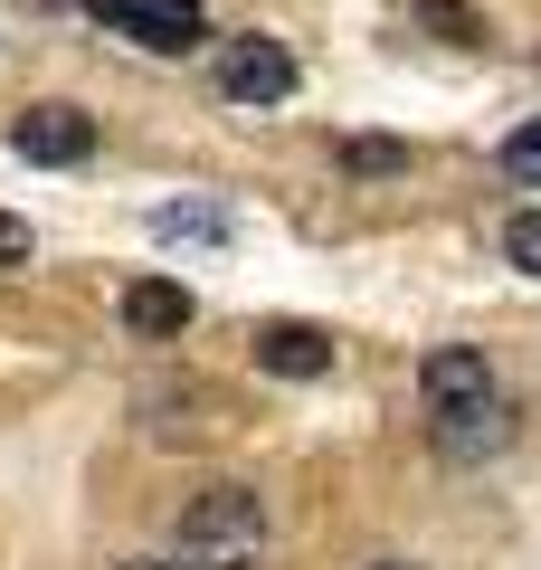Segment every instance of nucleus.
I'll return each mask as SVG.
<instances>
[{
  "instance_id": "obj_1",
  "label": "nucleus",
  "mask_w": 541,
  "mask_h": 570,
  "mask_svg": "<svg viewBox=\"0 0 541 570\" xmlns=\"http://www.w3.org/2000/svg\"><path fill=\"white\" fill-rule=\"evenodd\" d=\"M266 542V504L247 485H209L180 504V570H247Z\"/></svg>"
},
{
  "instance_id": "obj_2",
  "label": "nucleus",
  "mask_w": 541,
  "mask_h": 570,
  "mask_svg": "<svg viewBox=\"0 0 541 570\" xmlns=\"http://www.w3.org/2000/svg\"><path fill=\"white\" fill-rule=\"evenodd\" d=\"M219 96H228V105H285V96H295V58H285L276 39L247 29V39L219 48Z\"/></svg>"
},
{
  "instance_id": "obj_3",
  "label": "nucleus",
  "mask_w": 541,
  "mask_h": 570,
  "mask_svg": "<svg viewBox=\"0 0 541 570\" xmlns=\"http://www.w3.org/2000/svg\"><path fill=\"white\" fill-rule=\"evenodd\" d=\"M419 400H427V419L494 400V362H484V343H437V352L419 362Z\"/></svg>"
},
{
  "instance_id": "obj_4",
  "label": "nucleus",
  "mask_w": 541,
  "mask_h": 570,
  "mask_svg": "<svg viewBox=\"0 0 541 570\" xmlns=\"http://www.w3.org/2000/svg\"><path fill=\"white\" fill-rule=\"evenodd\" d=\"M10 153H20V163L67 171V163H86V153H96V124H86L77 105H29V115L10 124Z\"/></svg>"
},
{
  "instance_id": "obj_5",
  "label": "nucleus",
  "mask_w": 541,
  "mask_h": 570,
  "mask_svg": "<svg viewBox=\"0 0 541 570\" xmlns=\"http://www.w3.org/2000/svg\"><path fill=\"white\" fill-rule=\"evenodd\" d=\"M503 448H513V400H503V390L437 419V456L446 466H484V456H503Z\"/></svg>"
},
{
  "instance_id": "obj_6",
  "label": "nucleus",
  "mask_w": 541,
  "mask_h": 570,
  "mask_svg": "<svg viewBox=\"0 0 541 570\" xmlns=\"http://www.w3.org/2000/svg\"><path fill=\"white\" fill-rule=\"evenodd\" d=\"M190 285L180 276H134L124 285V333H134V343H180V333H190Z\"/></svg>"
},
{
  "instance_id": "obj_7",
  "label": "nucleus",
  "mask_w": 541,
  "mask_h": 570,
  "mask_svg": "<svg viewBox=\"0 0 541 570\" xmlns=\"http://www.w3.org/2000/svg\"><path fill=\"white\" fill-rule=\"evenodd\" d=\"M257 371H276V381H323V371H333V333L323 324H257Z\"/></svg>"
},
{
  "instance_id": "obj_8",
  "label": "nucleus",
  "mask_w": 541,
  "mask_h": 570,
  "mask_svg": "<svg viewBox=\"0 0 541 570\" xmlns=\"http://www.w3.org/2000/svg\"><path fill=\"white\" fill-rule=\"evenodd\" d=\"M86 10H96L105 29H124L134 48H153V58H190V48H200V29H171V20H153L142 0H86Z\"/></svg>"
},
{
  "instance_id": "obj_9",
  "label": "nucleus",
  "mask_w": 541,
  "mask_h": 570,
  "mask_svg": "<svg viewBox=\"0 0 541 570\" xmlns=\"http://www.w3.org/2000/svg\"><path fill=\"white\" fill-rule=\"evenodd\" d=\"M142 409H153V438L161 448H180V438H209V390L200 381H180V390H142Z\"/></svg>"
},
{
  "instance_id": "obj_10",
  "label": "nucleus",
  "mask_w": 541,
  "mask_h": 570,
  "mask_svg": "<svg viewBox=\"0 0 541 570\" xmlns=\"http://www.w3.org/2000/svg\"><path fill=\"white\" fill-rule=\"evenodd\" d=\"M153 238H171V247H219V238H228V209H200V200H161V209H153Z\"/></svg>"
},
{
  "instance_id": "obj_11",
  "label": "nucleus",
  "mask_w": 541,
  "mask_h": 570,
  "mask_svg": "<svg viewBox=\"0 0 541 570\" xmlns=\"http://www.w3.org/2000/svg\"><path fill=\"white\" fill-rule=\"evenodd\" d=\"M409 20H419V29H437L446 48H475V39H484V20H475V10H465V0H419Z\"/></svg>"
},
{
  "instance_id": "obj_12",
  "label": "nucleus",
  "mask_w": 541,
  "mask_h": 570,
  "mask_svg": "<svg viewBox=\"0 0 541 570\" xmlns=\"http://www.w3.org/2000/svg\"><path fill=\"white\" fill-rule=\"evenodd\" d=\"M503 257H513L522 276H541V209H513V219H503Z\"/></svg>"
},
{
  "instance_id": "obj_13",
  "label": "nucleus",
  "mask_w": 541,
  "mask_h": 570,
  "mask_svg": "<svg viewBox=\"0 0 541 570\" xmlns=\"http://www.w3.org/2000/svg\"><path fill=\"white\" fill-rule=\"evenodd\" d=\"M503 171L541 190V124H513V134H503Z\"/></svg>"
},
{
  "instance_id": "obj_14",
  "label": "nucleus",
  "mask_w": 541,
  "mask_h": 570,
  "mask_svg": "<svg viewBox=\"0 0 541 570\" xmlns=\"http://www.w3.org/2000/svg\"><path fill=\"white\" fill-rule=\"evenodd\" d=\"M342 163L381 181V171H409V142H371V134H361V142H342Z\"/></svg>"
},
{
  "instance_id": "obj_15",
  "label": "nucleus",
  "mask_w": 541,
  "mask_h": 570,
  "mask_svg": "<svg viewBox=\"0 0 541 570\" xmlns=\"http://www.w3.org/2000/svg\"><path fill=\"white\" fill-rule=\"evenodd\" d=\"M29 247H39V238H29V219H10V209H0V276H10V266H29Z\"/></svg>"
},
{
  "instance_id": "obj_16",
  "label": "nucleus",
  "mask_w": 541,
  "mask_h": 570,
  "mask_svg": "<svg viewBox=\"0 0 541 570\" xmlns=\"http://www.w3.org/2000/svg\"><path fill=\"white\" fill-rule=\"evenodd\" d=\"M153 20H171V29H200V0H142Z\"/></svg>"
},
{
  "instance_id": "obj_17",
  "label": "nucleus",
  "mask_w": 541,
  "mask_h": 570,
  "mask_svg": "<svg viewBox=\"0 0 541 570\" xmlns=\"http://www.w3.org/2000/svg\"><path fill=\"white\" fill-rule=\"evenodd\" d=\"M124 570H180V561H124Z\"/></svg>"
},
{
  "instance_id": "obj_18",
  "label": "nucleus",
  "mask_w": 541,
  "mask_h": 570,
  "mask_svg": "<svg viewBox=\"0 0 541 570\" xmlns=\"http://www.w3.org/2000/svg\"><path fill=\"white\" fill-rule=\"evenodd\" d=\"M371 570H419V561H371Z\"/></svg>"
}]
</instances>
